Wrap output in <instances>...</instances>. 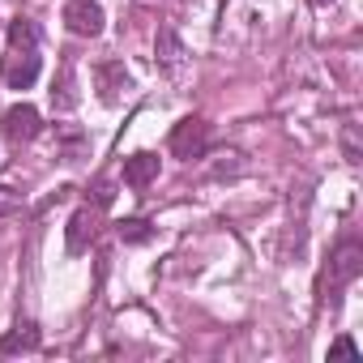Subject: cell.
<instances>
[{"label":"cell","mask_w":363,"mask_h":363,"mask_svg":"<svg viewBox=\"0 0 363 363\" xmlns=\"http://www.w3.org/2000/svg\"><path fill=\"white\" fill-rule=\"evenodd\" d=\"M39 26L30 18L9 22V56H5V86L9 90H30L39 82Z\"/></svg>","instance_id":"6da1fadb"},{"label":"cell","mask_w":363,"mask_h":363,"mask_svg":"<svg viewBox=\"0 0 363 363\" xmlns=\"http://www.w3.org/2000/svg\"><path fill=\"white\" fill-rule=\"evenodd\" d=\"M363 274V244L359 240H342L329 257V295L346 291L354 278Z\"/></svg>","instance_id":"7a4b0ae2"},{"label":"cell","mask_w":363,"mask_h":363,"mask_svg":"<svg viewBox=\"0 0 363 363\" xmlns=\"http://www.w3.org/2000/svg\"><path fill=\"white\" fill-rule=\"evenodd\" d=\"M210 150V124L201 116H189L171 128V154L175 158H201Z\"/></svg>","instance_id":"3957f363"},{"label":"cell","mask_w":363,"mask_h":363,"mask_svg":"<svg viewBox=\"0 0 363 363\" xmlns=\"http://www.w3.org/2000/svg\"><path fill=\"white\" fill-rule=\"evenodd\" d=\"M39 128H43V120H39V111H35L30 103H13L5 116H0V133H5L9 145H26V141H35Z\"/></svg>","instance_id":"277c9868"},{"label":"cell","mask_w":363,"mask_h":363,"mask_svg":"<svg viewBox=\"0 0 363 363\" xmlns=\"http://www.w3.org/2000/svg\"><path fill=\"white\" fill-rule=\"evenodd\" d=\"M103 5H94V0H69L65 5V26L77 35V39H99L103 35Z\"/></svg>","instance_id":"5b68a950"},{"label":"cell","mask_w":363,"mask_h":363,"mask_svg":"<svg viewBox=\"0 0 363 363\" xmlns=\"http://www.w3.org/2000/svg\"><path fill=\"white\" fill-rule=\"evenodd\" d=\"M94 235H99V206H82V210L69 218V231H65V248L77 257V252H86V248L94 244Z\"/></svg>","instance_id":"8992f818"},{"label":"cell","mask_w":363,"mask_h":363,"mask_svg":"<svg viewBox=\"0 0 363 363\" xmlns=\"http://www.w3.org/2000/svg\"><path fill=\"white\" fill-rule=\"evenodd\" d=\"M154 179H158V154L137 150V154L124 158V184H128V189H150Z\"/></svg>","instance_id":"52a82bcc"},{"label":"cell","mask_w":363,"mask_h":363,"mask_svg":"<svg viewBox=\"0 0 363 363\" xmlns=\"http://www.w3.org/2000/svg\"><path fill=\"white\" fill-rule=\"evenodd\" d=\"M158 65L179 82L189 73V52H184V43L175 39V30H158Z\"/></svg>","instance_id":"ba28073f"},{"label":"cell","mask_w":363,"mask_h":363,"mask_svg":"<svg viewBox=\"0 0 363 363\" xmlns=\"http://www.w3.org/2000/svg\"><path fill=\"white\" fill-rule=\"evenodd\" d=\"M94 86H99V99H103V103H120V90H128L133 82H128L124 65L107 60V65H99V69H94Z\"/></svg>","instance_id":"9c48e42d"},{"label":"cell","mask_w":363,"mask_h":363,"mask_svg":"<svg viewBox=\"0 0 363 363\" xmlns=\"http://www.w3.org/2000/svg\"><path fill=\"white\" fill-rule=\"evenodd\" d=\"M35 346H39V329H35V325H18L13 333L0 337V350H5V354H13V350H35Z\"/></svg>","instance_id":"30bf717a"},{"label":"cell","mask_w":363,"mask_h":363,"mask_svg":"<svg viewBox=\"0 0 363 363\" xmlns=\"http://www.w3.org/2000/svg\"><path fill=\"white\" fill-rule=\"evenodd\" d=\"M116 231H120V240H124V244H145V240L154 235L145 218H124V223H116Z\"/></svg>","instance_id":"8fae6325"},{"label":"cell","mask_w":363,"mask_h":363,"mask_svg":"<svg viewBox=\"0 0 363 363\" xmlns=\"http://www.w3.org/2000/svg\"><path fill=\"white\" fill-rule=\"evenodd\" d=\"M329 359H359V342L346 337V333L333 337V342H329Z\"/></svg>","instance_id":"7c38bea8"},{"label":"cell","mask_w":363,"mask_h":363,"mask_svg":"<svg viewBox=\"0 0 363 363\" xmlns=\"http://www.w3.org/2000/svg\"><path fill=\"white\" fill-rule=\"evenodd\" d=\"M22 210V193H13L9 184H0V218H9Z\"/></svg>","instance_id":"4fadbf2b"},{"label":"cell","mask_w":363,"mask_h":363,"mask_svg":"<svg viewBox=\"0 0 363 363\" xmlns=\"http://www.w3.org/2000/svg\"><path fill=\"white\" fill-rule=\"evenodd\" d=\"M116 201V189H111V179H99V184H94V206L99 210H107Z\"/></svg>","instance_id":"5bb4252c"},{"label":"cell","mask_w":363,"mask_h":363,"mask_svg":"<svg viewBox=\"0 0 363 363\" xmlns=\"http://www.w3.org/2000/svg\"><path fill=\"white\" fill-rule=\"evenodd\" d=\"M312 5H329V0H312Z\"/></svg>","instance_id":"9a60e30c"}]
</instances>
